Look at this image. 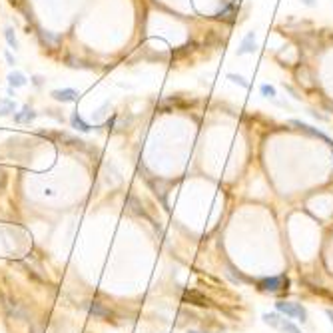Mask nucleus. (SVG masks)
Segmentation results:
<instances>
[{
	"instance_id": "obj_17",
	"label": "nucleus",
	"mask_w": 333,
	"mask_h": 333,
	"mask_svg": "<svg viewBox=\"0 0 333 333\" xmlns=\"http://www.w3.org/2000/svg\"><path fill=\"white\" fill-rule=\"evenodd\" d=\"M6 60H8V62H10V64H12V66H14V64H16V62H14V58H12V54H10V52H6Z\"/></svg>"
},
{
	"instance_id": "obj_9",
	"label": "nucleus",
	"mask_w": 333,
	"mask_h": 333,
	"mask_svg": "<svg viewBox=\"0 0 333 333\" xmlns=\"http://www.w3.org/2000/svg\"><path fill=\"white\" fill-rule=\"evenodd\" d=\"M70 126H72L74 130H78V132H84V134H88V132L92 130V126L86 124L78 112H72V116H70Z\"/></svg>"
},
{
	"instance_id": "obj_3",
	"label": "nucleus",
	"mask_w": 333,
	"mask_h": 333,
	"mask_svg": "<svg viewBox=\"0 0 333 333\" xmlns=\"http://www.w3.org/2000/svg\"><path fill=\"white\" fill-rule=\"evenodd\" d=\"M284 286H288V280L284 276H274V278H264L258 282V290L262 294H278L284 290Z\"/></svg>"
},
{
	"instance_id": "obj_18",
	"label": "nucleus",
	"mask_w": 333,
	"mask_h": 333,
	"mask_svg": "<svg viewBox=\"0 0 333 333\" xmlns=\"http://www.w3.org/2000/svg\"><path fill=\"white\" fill-rule=\"evenodd\" d=\"M32 333H42V328H40V326H34V330H32Z\"/></svg>"
},
{
	"instance_id": "obj_8",
	"label": "nucleus",
	"mask_w": 333,
	"mask_h": 333,
	"mask_svg": "<svg viewBox=\"0 0 333 333\" xmlns=\"http://www.w3.org/2000/svg\"><path fill=\"white\" fill-rule=\"evenodd\" d=\"M36 112L30 108V106H24L20 112H14V122L16 124H30V122H34L36 120Z\"/></svg>"
},
{
	"instance_id": "obj_2",
	"label": "nucleus",
	"mask_w": 333,
	"mask_h": 333,
	"mask_svg": "<svg viewBox=\"0 0 333 333\" xmlns=\"http://www.w3.org/2000/svg\"><path fill=\"white\" fill-rule=\"evenodd\" d=\"M262 320H264L266 326H270V328H274V330H280V332H284V333H304L296 324H292L290 320L280 318V316H276V314H264Z\"/></svg>"
},
{
	"instance_id": "obj_7",
	"label": "nucleus",
	"mask_w": 333,
	"mask_h": 333,
	"mask_svg": "<svg viewBox=\"0 0 333 333\" xmlns=\"http://www.w3.org/2000/svg\"><path fill=\"white\" fill-rule=\"evenodd\" d=\"M258 50V44H256V34L254 32H248L246 38L242 40L240 48H238V56H246V54H254Z\"/></svg>"
},
{
	"instance_id": "obj_5",
	"label": "nucleus",
	"mask_w": 333,
	"mask_h": 333,
	"mask_svg": "<svg viewBox=\"0 0 333 333\" xmlns=\"http://www.w3.org/2000/svg\"><path fill=\"white\" fill-rule=\"evenodd\" d=\"M86 310H88V314H90L92 318H96V320L110 322V320L114 318V312H112L110 308H106L104 304H100V302H92V304H88Z\"/></svg>"
},
{
	"instance_id": "obj_11",
	"label": "nucleus",
	"mask_w": 333,
	"mask_h": 333,
	"mask_svg": "<svg viewBox=\"0 0 333 333\" xmlns=\"http://www.w3.org/2000/svg\"><path fill=\"white\" fill-rule=\"evenodd\" d=\"M12 112H16V102L12 98H0V118L10 116Z\"/></svg>"
},
{
	"instance_id": "obj_19",
	"label": "nucleus",
	"mask_w": 333,
	"mask_h": 333,
	"mask_svg": "<svg viewBox=\"0 0 333 333\" xmlns=\"http://www.w3.org/2000/svg\"><path fill=\"white\" fill-rule=\"evenodd\" d=\"M190 333H200V332H190Z\"/></svg>"
},
{
	"instance_id": "obj_10",
	"label": "nucleus",
	"mask_w": 333,
	"mask_h": 333,
	"mask_svg": "<svg viewBox=\"0 0 333 333\" xmlns=\"http://www.w3.org/2000/svg\"><path fill=\"white\" fill-rule=\"evenodd\" d=\"M26 76L22 74V72H18V70H12L10 74H8V84H10V88H22V86H26Z\"/></svg>"
},
{
	"instance_id": "obj_16",
	"label": "nucleus",
	"mask_w": 333,
	"mask_h": 333,
	"mask_svg": "<svg viewBox=\"0 0 333 333\" xmlns=\"http://www.w3.org/2000/svg\"><path fill=\"white\" fill-rule=\"evenodd\" d=\"M326 316H328L330 324H332V326H333V310H326Z\"/></svg>"
},
{
	"instance_id": "obj_14",
	"label": "nucleus",
	"mask_w": 333,
	"mask_h": 333,
	"mask_svg": "<svg viewBox=\"0 0 333 333\" xmlns=\"http://www.w3.org/2000/svg\"><path fill=\"white\" fill-rule=\"evenodd\" d=\"M260 92H262V96H266V98H276V88L270 86V84H262V86H260Z\"/></svg>"
},
{
	"instance_id": "obj_4",
	"label": "nucleus",
	"mask_w": 333,
	"mask_h": 333,
	"mask_svg": "<svg viewBox=\"0 0 333 333\" xmlns=\"http://www.w3.org/2000/svg\"><path fill=\"white\" fill-rule=\"evenodd\" d=\"M4 310H6V314H8L10 320H26V318H28V312H26L24 304L14 302V300H10V298L4 300Z\"/></svg>"
},
{
	"instance_id": "obj_6",
	"label": "nucleus",
	"mask_w": 333,
	"mask_h": 333,
	"mask_svg": "<svg viewBox=\"0 0 333 333\" xmlns=\"http://www.w3.org/2000/svg\"><path fill=\"white\" fill-rule=\"evenodd\" d=\"M56 102H62V104H72V102H78V92L74 88H62V90H54L50 94Z\"/></svg>"
},
{
	"instance_id": "obj_12",
	"label": "nucleus",
	"mask_w": 333,
	"mask_h": 333,
	"mask_svg": "<svg viewBox=\"0 0 333 333\" xmlns=\"http://www.w3.org/2000/svg\"><path fill=\"white\" fill-rule=\"evenodd\" d=\"M4 36H6L8 46H10V48H14V50H18V40H16L14 30H12V28H6V30H4Z\"/></svg>"
},
{
	"instance_id": "obj_15",
	"label": "nucleus",
	"mask_w": 333,
	"mask_h": 333,
	"mask_svg": "<svg viewBox=\"0 0 333 333\" xmlns=\"http://www.w3.org/2000/svg\"><path fill=\"white\" fill-rule=\"evenodd\" d=\"M4 184H6V174L4 170H0V188H4Z\"/></svg>"
},
{
	"instance_id": "obj_13",
	"label": "nucleus",
	"mask_w": 333,
	"mask_h": 333,
	"mask_svg": "<svg viewBox=\"0 0 333 333\" xmlns=\"http://www.w3.org/2000/svg\"><path fill=\"white\" fill-rule=\"evenodd\" d=\"M228 78H230L234 84L242 86V88H250V84H248V82L244 80V76H240V74H232V72H230V74H228Z\"/></svg>"
},
{
	"instance_id": "obj_1",
	"label": "nucleus",
	"mask_w": 333,
	"mask_h": 333,
	"mask_svg": "<svg viewBox=\"0 0 333 333\" xmlns=\"http://www.w3.org/2000/svg\"><path fill=\"white\" fill-rule=\"evenodd\" d=\"M276 310L280 314H284L286 318H290V320H298L302 324L308 322V310L302 304H296V302H278Z\"/></svg>"
},
{
	"instance_id": "obj_20",
	"label": "nucleus",
	"mask_w": 333,
	"mask_h": 333,
	"mask_svg": "<svg viewBox=\"0 0 333 333\" xmlns=\"http://www.w3.org/2000/svg\"><path fill=\"white\" fill-rule=\"evenodd\" d=\"M332 150H333V146H332Z\"/></svg>"
}]
</instances>
